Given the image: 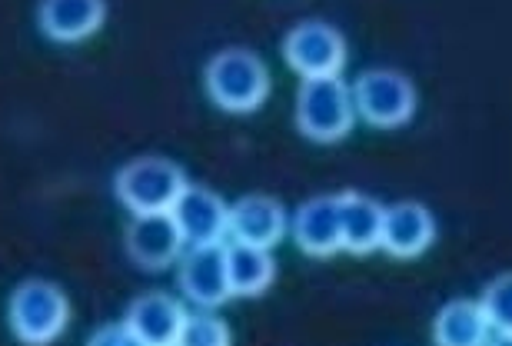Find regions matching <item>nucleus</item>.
Masks as SVG:
<instances>
[{"label":"nucleus","mask_w":512,"mask_h":346,"mask_svg":"<svg viewBox=\"0 0 512 346\" xmlns=\"http://www.w3.org/2000/svg\"><path fill=\"white\" fill-rule=\"evenodd\" d=\"M177 287L193 307L200 310L223 307L233 297L230 273H227V243H217V247H187V253L180 257Z\"/></svg>","instance_id":"obj_7"},{"label":"nucleus","mask_w":512,"mask_h":346,"mask_svg":"<svg viewBox=\"0 0 512 346\" xmlns=\"http://www.w3.org/2000/svg\"><path fill=\"white\" fill-rule=\"evenodd\" d=\"M436 240V217L429 207L416 200H403L386 207L383 223V250L396 260H416Z\"/></svg>","instance_id":"obj_14"},{"label":"nucleus","mask_w":512,"mask_h":346,"mask_svg":"<svg viewBox=\"0 0 512 346\" xmlns=\"http://www.w3.org/2000/svg\"><path fill=\"white\" fill-rule=\"evenodd\" d=\"M124 247L140 270L160 273L180 263V257L187 253V240H183L173 213H150V217H133L124 233Z\"/></svg>","instance_id":"obj_8"},{"label":"nucleus","mask_w":512,"mask_h":346,"mask_svg":"<svg viewBox=\"0 0 512 346\" xmlns=\"http://www.w3.org/2000/svg\"><path fill=\"white\" fill-rule=\"evenodd\" d=\"M190 187L187 173L170 157H137L117 170L114 193L133 217H150V213H173L183 190Z\"/></svg>","instance_id":"obj_3"},{"label":"nucleus","mask_w":512,"mask_h":346,"mask_svg":"<svg viewBox=\"0 0 512 346\" xmlns=\"http://www.w3.org/2000/svg\"><path fill=\"white\" fill-rule=\"evenodd\" d=\"M286 230H290V217H286V207L276 197L250 193V197H243L230 207V240L233 243L273 250L276 243L286 237Z\"/></svg>","instance_id":"obj_12"},{"label":"nucleus","mask_w":512,"mask_h":346,"mask_svg":"<svg viewBox=\"0 0 512 346\" xmlns=\"http://www.w3.org/2000/svg\"><path fill=\"white\" fill-rule=\"evenodd\" d=\"M353 100H356L360 120H366V124L376 130L406 127L419 104L413 80L389 67L363 70V74L353 80Z\"/></svg>","instance_id":"obj_5"},{"label":"nucleus","mask_w":512,"mask_h":346,"mask_svg":"<svg viewBox=\"0 0 512 346\" xmlns=\"http://www.w3.org/2000/svg\"><path fill=\"white\" fill-rule=\"evenodd\" d=\"M177 346H233V333L227 320L217 317L213 310H197L183 323Z\"/></svg>","instance_id":"obj_18"},{"label":"nucleus","mask_w":512,"mask_h":346,"mask_svg":"<svg viewBox=\"0 0 512 346\" xmlns=\"http://www.w3.org/2000/svg\"><path fill=\"white\" fill-rule=\"evenodd\" d=\"M283 60L303 80L340 77L346 67V40L326 20H303L283 37Z\"/></svg>","instance_id":"obj_6"},{"label":"nucleus","mask_w":512,"mask_h":346,"mask_svg":"<svg viewBox=\"0 0 512 346\" xmlns=\"http://www.w3.org/2000/svg\"><path fill=\"white\" fill-rule=\"evenodd\" d=\"M270 67L247 47H227L203 67V90L223 114H253L270 97Z\"/></svg>","instance_id":"obj_1"},{"label":"nucleus","mask_w":512,"mask_h":346,"mask_svg":"<svg viewBox=\"0 0 512 346\" xmlns=\"http://www.w3.org/2000/svg\"><path fill=\"white\" fill-rule=\"evenodd\" d=\"M293 243L306 257L326 260L343 250V220H340V197H313L296 207L290 220Z\"/></svg>","instance_id":"obj_11"},{"label":"nucleus","mask_w":512,"mask_h":346,"mask_svg":"<svg viewBox=\"0 0 512 346\" xmlns=\"http://www.w3.org/2000/svg\"><path fill=\"white\" fill-rule=\"evenodd\" d=\"M187 317L190 313L183 310V303L177 297H170L163 290H150L130 303L124 320L143 340V346H177Z\"/></svg>","instance_id":"obj_13"},{"label":"nucleus","mask_w":512,"mask_h":346,"mask_svg":"<svg viewBox=\"0 0 512 346\" xmlns=\"http://www.w3.org/2000/svg\"><path fill=\"white\" fill-rule=\"evenodd\" d=\"M483 310L496 333H512V273L489 280L483 290Z\"/></svg>","instance_id":"obj_19"},{"label":"nucleus","mask_w":512,"mask_h":346,"mask_svg":"<svg viewBox=\"0 0 512 346\" xmlns=\"http://www.w3.org/2000/svg\"><path fill=\"white\" fill-rule=\"evenodd\" d=\"M173 220L187 240V247H217L230 237V207L220 193L190 183L173 207Z\"/></svg>","instance_id":"obj_9"},{"label":"nucleus","mask_w":512,"mask_h":346,"mask_svg":"<svg viewBox=\"0 0 512 346\" xmlns=\"http://www.w3.org/2000/svg\"><path fill=\"white\" fill-rule=\"evenodd\" d=\"M227 273L233 297H260L270 290L276 277V260L270 250L247 247V243H230L227 247Z\"/></svg>","instance_id":"obj_17"},{"label":"nucleus","mask_w":512,"mask_h":346,"mask_svg":"<svg viewBox=\"0 0 512 346\" xmlns=\"http://www.w3.org/2000/svg\"><path fill=\"white\" fill-rule=\"evenodd\" d=\"M107 24V0H40L37 30L54 44H84Z\"/></svg>","instance_id":"obj_10"},{"label":"nucleus","mask_w":512,"mask_h":346,"mask_svg":"<svg viewBox=\"0 0 512 346\" xmlns=\"http://www.w3.org/2000/svg\"><path fill=\"white\" fill-rule=\"evenodd\" d=\"M340 220H343V250L366 257L376 247H383V223L386 207L366 193H340Z\"/></svg>","instance_id":"obj_15"},{"label":"nucleus","mask_w":512,"mask_h":346,"mask_svg":"<svg viewBox=\"0 0 512 346\" xmlns=\"http://www.w3.org/2000/svg\"><path fill=\"white\" fill-rule=\"evenodd\" d=\"M7 327L24 346H54L70 327V300L54 280L30 277L10 293Z\"/></svg>","instance_id":"obj_2"},{"label":"nucleus","mask_w":512,"mask_h":346,"mask_svg":"<svg viewBox=\"0 0 512 346\" xmlns=\"http://www.w3.org/2000/svg\"><path fill=\"white\" fill-rule=\"evenodd\" d=\"M356 100L353 84L343 77H323V80H303L296 90V130L306 140L316 144H336L350 137L356 127Z\"/></svg>","instance_id":"obj_4"},{"label":"nucleus","mask_w":512,"mask_h":346,"mask_svg":"<svg viewBox=\"0 0 512 346\" xmlns=\"http://www.w3.org/2000/svg\"><path fill=\"white\" fill-rule=\"evenodd\" d=\"M493 333L496 330L479 300H449L433 317L436 346H486Z\"/></svg>","instance_id":"obj_16"},{"label":"nucleus","mask_w":512,"mask_h":346,"mask_svg":"<svg viewBox=\"0 0 512 346\" xmlns=\"http://www.w3.org/2000/svg\"><path fill=\"white\" fill-rule=\"evenodd\" d=\"M486 346H512V333H493V340Z\"/></svg>","instance_id":"obj_21"},{"label":"nucleus","mask_w":512,"mask_h":346,"mask_svg":"<svg viewBox=\"0 0 512 346\" xmlns=\"http://www.w3.org/2000/svg\"><path fill=\"white\" fill-rule=\"evenodd\" d=\"M87 346H143V340L127 327V320H120V323H107V327L90 333Z\"/></svg>","instance_id":"obj_20"}]
</instances>
